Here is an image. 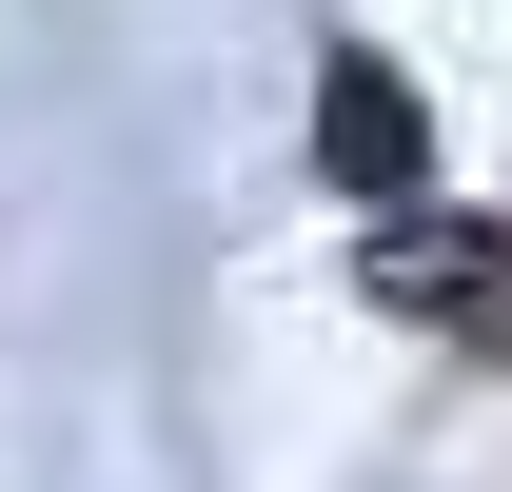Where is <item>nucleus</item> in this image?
<instances>
[{
  "label": "nucleus",
  "instance_id": "obj_1",
  "mask_svg": "<svg viewBox=\"0 0 512 492\" xmlns=\"http://www.w3.org/2000/svg\"><path fill=\"white\" fill-rule=\"evenodd\" d=\"M316 158H335L355 197H414V178H434V119H414V79H394V60H335V79H316Z\"/></svg>",
  "mask_w": 512,
  "mask_h": 492
}]
</instances>
